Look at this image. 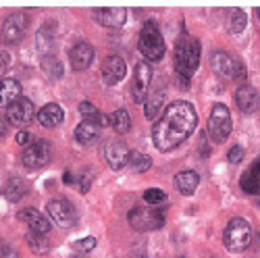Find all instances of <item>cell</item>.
Returning a JSON list of instances; mask_svg holds the SVG:
<instances>
[{"mask_svg":"<svg viewBox=\"0 0 260 258\" xmlns=\"http://www.w3.org/2000/svg\"><path fill=\"white\" fill-rule=\"evenodd\" d=\"M198 127V113L187 100L169 104L162 117L152 127V140L160 152H171L181 146Z\"/></svg>","mask_w":260,"mask_h":258,"instance_id":"6da1fadb","label":"cell"},{"mask_svg":"<svg viewBox=\"0 0 260 258\" xmlns=\"http://www.w3.org/2000/svg\"><path fill=\"white\" fill-rule=\"evenodd\" d=\"M200 67V42L183 34L175 46V69L183 77V83H189V77Z\"/></svg>","mask_w":260,"mask_h":258,"instance_id":"7a4b0ae2","label":"cell"},{"mask_svg":"<svg viewBox=\"0 0 260 258\" xmlns=\"http://www.w3.org/2000/svg\"><path fill=\"white\" fill-rule=\"evenodd\" d=\"M138 48L140 52L144 54L146 60L150 62H158L162 60L165 56V40H162V34L158 29V25L154 21H146L142 31H140V42H138Z\"/></svg>","mask_w":260,"mask_h":258,"instance_id":"3957f363","label":"cell"},{"mask_svg":"<svg viewBox=\"0 0 260 258\" xmlns=\"http://www.w3.org/2000/svg\"><path fill=\"white\" fill-rule=\"evenodd\" d=\"M231 129H233V121H231V113L225 104L216 102L210 111L208 123H206V132L210 136V140H214L216 144H223L227 142V138L231 136Z\"/></svg>","mask_w":260,"mask_h":258,"instance_id":"277c9868","label":"cell"},{"mask_svg":"<svg viewBox=\"0 0 260 258\" xmlns=\"http://www.w3.org/2000/svg\"><path fill=\"white\" fill-rule=\"evenodd\" d=\"M252 240V227L246 219H233L223 231V244L229 250H244Z\"/></svg>","mask_w":260,"mask_h":258,"instance_id":"5b68a950","label":"cell"},{"mask_svg":"<svg viewBox=\"0 0 260 258\" xmlns=\"http://www.w3.org/2000/svg\"><path fill=\"white\" fill-rule=\"evenodd\" d=\"M129 223L138 231H152L165 225V214L156 206H138L129 212Z\"/></svg>","mask_w":260,"mask_h":258,"instance_id":"8992f818","label":"cell"},{"mask_svg":"<svg viewBox=\"0 0 260 258\" xmlns=\"http://www.w3.org/2000/svg\"><path fill=\"white\" fill-rule=\"evenodd\" d=\"M210 67L214 69V73H219L221 77H229V79H242V77H246V64L240 58H235L233 54L223 52V50L212 54Z\"/></svg>","mask_w":260,"mask_h":258,"instance_id":"52a82bcc","label":"cell"},{"mask_svg":"<svg viewBox=\"0 0 260 258\" xmlns=\"http://www.w3.org/2000/svg\"><path fill=\"white\" fill-rule=\"evenodd\" d=\"M50 156H52L50 144L46 140H36L23 150L21 163H23V167H27V169H42L50 163Z\"/></svg>","mask_w":260,"mask_h":258,"instance_id":"ba28073f","label":"cell"},{"mask_svg":"<svg viewBox=\"0 0 260 258\" xmlns=\"http://www.w3.org/2000/svg\"><path fill=\"white\" fill-rule=\"evenodd\" d=\"M46 210L50 214V219L58 225V227H73L77 221V212L75 206L67 200V198H54L46 204Z\"/></svg>","mask_w":260,"mask_h":258,"instance_id":"9c48e42d","label":"cell"},{"mask_svg":"<svg viewBox=\"0 0 260 258\" xmlns=\"http://www.w3.org/2000/svg\"><path fill=\"white\" fill-rule=\"evenodd\" d=\"M27 25H29V21L23 13H11L3 23L0 38H3V42H7V44H17V42L25 36Z\"/></svg>","mask_w":260,"mask_h":258,"instance_id":"30bf717a","label":"cell"},{"mask_svg":"<svg viewBox=\"0 0 260 258\" xmlns=\"http://www.w3.org/2000/svg\"><path fill=\"white\" fill-rule=\"evenodd\" d=\"M150 81H152V67L146 62L140 60L136 64L134 71V79H132V96L138 104H142L148 98V90H150Z\"/></svg>","mask_w":260,"mask_h":258,"instance_id":"8fae6325","label":"cell"},{"mask_svg":"<svg viewBox=\"0 0 260 258\" xmlns=\"http://www.w3.org/2000/svg\"><path fill=\"white\" fill-rule=\"evenodd\" d=\"M36 117H38V113H36V109H34L31 100H27V98H19L15 104H11L9 109H7V119H9V123L15 125V127H25V125H29Z\"/></svg>","mask_w":260,"mask_h":258,"instance_id":"7c38bea8","label":"cell"},{"mask_svg":"<svg viewBox=\"0 0 260 258\" xmlns=\"http://www.w3.org/2000/svg\"><path fill=\"white\" fill-rule=\"evenodd\" d=\"M129 154H132V150H129V148H127L123 142H119V140L106 142V144L102 146V156H104L106 165L111 167V169H115V171L123 169V167L129 163Z\"/></svg>","mask_w":260,"mask_h":258,"instance_id":"4fadbf2b","label":"cell"},{"mask_svg":"<svg viewBox=\"0 0 260 258\" xmlns=\"http://www.w3.org/2000/svg\"><path fill=\"white\" fill-rule=\"evenodd\" d=\"M127 75V64L121 56H111L102 62V79L106 85H115Z\"/></svg>","mask_w":260,"mask_h":258,"instance_id":"5bb4252c","label":"cell"},{"mask_svg":"<svg viewBox=\"0 0 260 258\" xmlns=\"http://www.w3.org/2000/svg\"><path fill=\"white\" fill-rule=\"evenodd\" d=\"M69 58H71V67L75 71H85L94 60L92 44H88V42H83V40L77 42V44L71 48V52H69Z\"/></svg>","mask_w":260,"mask_h":258,"instance_id":"9a60e30c","label":"cell"},{"mask_svg":"<svg viewBox=\"0 0 260 258\" xmlns=\"http://www.w3.org/2000/svg\"><path fill=\"white\" fill-rule=\"evenodd\" d=\"M235 104L237 109H240L242 113L250 115L254 113L258 106H260V94L256 88H252V85H242V88H237L235 92Z\"/></svg>","mask_w":260,"mask_h":258,"instance_id":"2e32d148","label":"cell"},{"mask_svg":"<svg viewBox=\"0 0 260 258\" xmlns=\"http://www.w3.org/2000/svg\"><path fill=\"white\" fill-rule=\"evenodd\" d=\"M94 17L104 27H115L117 29L127 21V11L121 9V7H104V9H96Z\"/></svg>","mask_w":260,"mask_h":258,"instance_id":"e0dca14e","label":"cell"},{"mask_svg":"<svg viewBox=\"0 0 260 258\" xmlns=\"http://www.w3.org/2000/svg\"><path fill=\"white\" fill-rule=\"evenodd\" d=\"M19 219L23 221V223H27L29 231H34V233L46 235V233L50 231V223H48V219H46L40 210H36V208H23V210L19 212Z\"/></svg>","mask_w":260,"mask_h":258,"instance_id":"ac0fdd59","label":"cell"},{"mask_svg":"<svg viewBox=\"0 0 260 258\" xmlns=\"http://www.w3.org/2000/svg\"><path fill=\"white\" fill-rule=\"evenodd\" d=\"M62 121H64V111L60 109L56 102H50V104H46V106H42L40 113H38V123H40L42 127L54 129V127H58Z\"/></svg>","mask_w":260,"mask_h":258,"instance_id":"d6986e66","label":"cell"},{"mask_svg":"<svg viewBox=\"0 0 260 258\" xmlns=\"http://www.w3.org/2000/svg\"><path fill=\"white\" fill-rule=\"evenodd\" d=\"M173 183H175V187L183 196H193V191L200 185V175L196 171H181V173H177V177L173 179Z\"/></svg>","mask_w":260,"mask_h":258,"instance_id":"ffe728a7","label":"cell"},{"mask_svg":"<svg viewBox=\"0 0 260 258\" xmlns=\"http://www.w3.org/2000/svg\"><path fill=\"white\" fill-rule=\"evenodd\" d=\"M21 98V83L13 77H7L0 81V106H9L15 104Z\"/></svg>","mask_w":260,"mask_h":258,"instance_id":"44dd1931","label":"cell"},{"mask_svg":"<svg viewBox=\"0 0 260 258\" xmlns=\"http://www.w3.org/2000/svg\"><path fill=\"white\" fill-rule=\"evenodd\" d=\"M240 185L246 194H260V158H256L242 175Z\"/></svg>","mask_w":260,"mask_h":258,"instance_id":"7402d4cb","label":"cell"},{"mask_svg":"<svg viewBox=\"0 0 260 258\" xmlns=\"http://www.w3.org/2000/svg\"><path fill=\"white\" fill-rule=\"evenodd\" d=\"M100 138V125L96 121H81L75 129V140L79 144H92Z\"/></svg>","mask_w":260,"mask_h":258,"instance_id":"603a6c76","label":"cell"},{"mask_svg":"<svg viewBox=\"0 0 260 258\" xmlns=\"http://www.w3.org/2000/svg\"><path fill=\"white\" fill-rule=\"evenodd\" d=\"M162 102H165V90L160 88V85H156L146 98V119H150V121L156 119V115L160 113Z\"/></svg>","mask_w":260,"mask_h":258,"instance_id":"cb8c5ba5","label":"cell"},{"mask_svg":"<svg viewBox=\"0 0 260 258\" xmlns=\"http://www.w3.org/2000/svg\"><path fill=\"white\" fill-rule=\"evenodd\" d=\"M27 194V185L23 179H19V177H11L5 185V198L9 202H19L21 198H23Z\"/></svg>","mask_w":260,"mask_h":258,"instance_id":"d4e9b609","label":"cell"},{"mask_svg":"<svg viewBox=\"0 0 260 258\" xmlns=\"http://www.w3.org/2000/svg\"><path fill=\"white\" fill-rule=\"evenodd\" d=\"M246 25H248V17H246V13L242 11V9H231L229 11V19H227V29L231 31V34H242L244 29H246Z\"/></svg>","mask_w":260,"mask_h":258,"instance_id":"484cf974","label":"cell"},{"mask_svg":"<svg viewBox=\"0 0 260 258\" xmlns=\"http://www.w3.org/2000/svg\"><path fill=\"white\" fill-rule=\"evenodd\" d=\"M111 125L119 136H125L129 129H132V117H129V113L125 109H119L111 115Z\"/></svg>","mask_w":260,"mask_h":258,"instance_id":"4316f807","label":"cell"},{"mask_svg":"<svg viewBox=\"0 0 260 258\" xmlns=\"http://www.w3.org/2000/svg\"><path fill=\"white\" fill-rule=\"evenodd\" d=\"M52 25H48V27H42L40 31H38V36H36V46H38V50L44 54V56H48L50 54V50H52V46H54V40H52Z\"/></svg>","mask_w":260,"mask_h":258,"instance_id":"83f0119b","label":"cell"},{"mask_svg":"<svg viewBox=\"0 0 260 258\" xmlns=\"http://www.w3.org/2000/svg\"><path fill=\"white\" fill-rule=\"evenodd\" d=\"M27 244H29V248H31V252L34 254H46L48 250H50V242L44 238V235H40V233H29L27 235Z\"/></svg>","mask_w":260,"mask_h":258,"instance_id":"f1b7e54d","label":"cell"},{"mask_svg":"<svg viewBox=\"0 0 260 258\" xmlns=\"http://www.w3.org/2000/svg\"><path fill=\"white\" fill-rule=\"evenodd\" d=\"M129 169L136 171V173H144V171L150 169V165H152V160H150L148 154H142V152H132L129 154Z\"/></svg>","mask_w":260,"mask_h":258,"instance_id":"f546056e","label":"cell"},{"mask_svg":"<svg viewBox=\"0 0 260 258\" xmlns=\"http://www.w3.org/2000/svg\"><path fill=\"white\" fill-rule=\"evenodd\" d=\"M42 69H44V71H46L50 77H54V79L62 77V62H60L56 56H52V54L42 56Z\"/></svg>","mask_w":260,"mask_h":258,"instance_id":"4dcf8cb0","label":"cell"},{"mask_svg":"<svg viewBox=\"0 0 260 258\" xmlns=\"http://www.w3.org/2000/svg\"><path fill=\"white\" fill-rule=\"evenodd\" d=\"M165 200H167V194L162 189H158V187H150V189L144 191V202L150 204V206H158Z\"/></svg>","mask_w":260,"mask_h":258,"instance_id":"1f68e13d","label":"cell"},{"mask_svg":"<svg viewBox=\"0 0 260 258\" xmlns=\"http://www.w3.org/2000/svg\"><path fill=\"white\" fill-rule=\"evenodd\" d=\"M79 113H81V117H83L85 121H94V119L100 115V111L96 109L92 102H81V104H79Z\"/></svg>","mask_w":260,"mask_h":258,"instance_id":"d6a6232c","label":"cell"},{"mask_svg":"<svg viewBox=\"0 0 260 258\" xmlns=\"http://www.w3.org/2000/svg\"><path fill=\"white\" fill-rule=\"evenodd\" d=\"M77 252H92L94 248H96V238H92V235H90V238H83V240H79L75 246H73Z\"/></svg>","mask_w":260,"mask_h":258,"instance_id":"836d02e7","label":"cell"},{"mask_svg":"<svg viewBox=\"0 0 260 258\" xmlns=\"http://www.w3.org/2000/svg\"><path fill=\"white\" fill-rule=\"evenodd\" d=\"M227 158H229V163H233V165L242 163V160H244V148H242V146H233V148L229 150Z\"/></svg>","mask_w":260,"mask_h":258,"instance_id":"e575fe53","label":"cell"},{"mask_svg":"<svg viewBox=\"0 0 260 258\" xmlns=\"http://www.w3.org/2000/svg\"><path fill=\"white\" fill-rule=\"evenodd\" d=\"M11 67V56L7 52H0V75H5Z\"/></svg>","mask_w":260,"mask_h":258,"instance_id":"d590c367","label":"cell"},{"mask_svg":"<svg viewBox=\"0 0 260 258\" xmlns=\"http://www.w3.org/2000/svg\"><path fill=\"white\" fill-rule=\"evenodd\" d=\"M15 140H17V144H21V146H29L31 144V134L29 132H19L17 136H15Z\"/></svg>","mask_w":260,"mask_h":258,"instance_id":"8d00e7d4","label":"cell"},{"mask_svg":"<svg viewBox=\"0 0 260 258\" xmlns=\"http://www.w3.org/2000/svg\"><path fill=\"white\" fill-rule=\"evenodd\" d=\"M90 181H92V175L88 173V171H85V175L81 177V191H83V194L90 189Z\"/></svg>","mask_w":260,"mask_h":258,"instance_id":"74e56055","label":"cell"},{"mask_svg":"<svg viewBox=\"0 0 260 258\" xmlns=\"http://www.w3.org/2000/svg\"><path fill=\"white\" fill-rule=\"evenodd\" d=\"M94 121H96V123H98L100 127H106V125H111V117H108V115H102V113H100V115H98V117H96Z\"/></svg>","mask_w":260,"mask_h":258,"instance_id":"f35d334b","label":"cell"},{"mask_svg":"<svg viewBox=\"0 0 260 258\" xmlns=\"http://www.w3.org/2000/svg\"><path fill=\"white\" fill-rule=\"evenodd\" d=\"M9 125H11L9 119L0 115V136H5V134H7V127H9Z\"/></svg>","mask_w":260,"mask_h":258,"instance_id":"ab89813d","label":"cell"},{"mask_svg":"<svg viewBox=\"0 0 260 258\" xmlns=\"http://www.w3.org/2000/svg\"><path fill=\"white\" fill-rule=\"evenodd\" d=\"M64 183H73V175L69 173V171H67V173H64Z\"/></svg>","mask_w":260,"mask_h":258,"instance_id":"60d3db41","label":"cell"},{"mask_svg":"<svg viewBox=\"0 0 260 258\" xmlns=\"http://www.w3.org/2000/svg\"><path fill=\"white\" fill-rule=\"evenodd\" d=\"M256 17H258V21H260V7L256 9Z\"/></svg>","mask_w":260,"mask_h":258,"instance_id":"b9f144b4","label":"cell"},{"mask_svg":"<svg viewBox=\"0 0 260 258\" xmlns=\"http://www.w3.org/2000/svg\"><path fill=\"white\" fill-rule=\"evenodd\" d=\"M71 258H75V256H71ZM77 258H83V256H77Z\"/></svg>","mask_w":260,"mask_h":258,"instance_id":"7bdbcfd3","label":"cell"}]
</instances>
